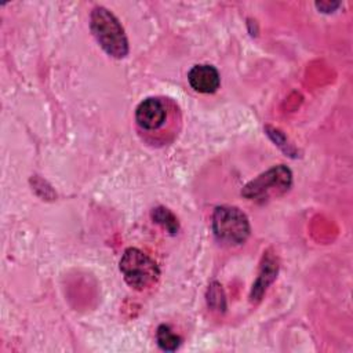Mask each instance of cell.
I'll return each mask as SVG.
<instances>
[{
    "instance_id": "obj_1",
    "label": "cell",
    "mask_w": 353,
    "mask_h": 353,
    "mask_svg": "<svg viewBox=\"0 0 353 353\" xmlns=\"http://www.w3.org/2000/svg\"><path fill=\"white\" fill-rule=\"evenodd\" d=\"M90 28L99 46L113 58H124L128 41L119 19L105 7H94L90 15Z\"/></svg>"
},
{
    "instance_id": "obj_2",
    "label": "cell",
    "mask_w": 353,
    "mask_h": 353,
    "mask_svg": "<svg viewBox=\"0 0 353 353\" xmlns=\"http://www.w3.org/2000/svg\"><path fill=\"white\" fill-rule=\"evenodd\" d=\"M120 272L125 283L135 290H146L156 284L160 270L157 263L138 248H127L120 259Z\"/></svg>"
},
{
    "instance_id": "obj_3",
    "label": "cell",
    "mask_w": 353,
    "mask_h": 353,
    "mask_svg": "<svg viewBox=\"0 0 353 353\" xmlns=\"http://www.w3.org/2000/svg\"><path fill=\"white\" fill-rule=\"evenodd\" d=\"M292 183V174L288 167L280 164L269 168L268 171L250 181L241 194L254 201H265L273 197H279L288 192Z\"/></svg>"
},
{
    "instance_id": "obj_4",
    "label": "cell",
    "mask_w": 353,
    "mask_h": 353,
    "mask_svg": "<svg viewBox=\"0 0 353 353\" xmlns=\"http://www.w3.org/2000/svg\"><path fill=\"white\" fill-rule=\"evenodd\" d=\"M212 230L221 243L239 245L250 234V222L245 214L237 207L221 205L212 214Z\"/></svg>"
},
{
    "instance_id": "obj_5",
    "label": "cell",
    "mask_w": 353,
    "mask_h": 353,
    "mask_svg": "<svg viewBox=\"0 0 353 353\" xmlns=\"http://www.w3.org/2000/svg\"><path fill=\"white\" fill-rule=\"evenodd\" d=\"M167 114V106L160 98H146L135 110V121L139 128L145 131H154L164 125Z\"/></svg>"
},
{
    "instance_id": "obj_6",
    "label": "cell",
    "mask_w": 353,
    "mask_h": 353,
    "mask_svg": "<svg viewBox=\"0 0 353 353\" xmlns=\"http://www.w3.org/2000/svg\"><path fill=\"white\" fill-rule=\"evenodd\" d=\"M188 81L193 90L201 94H212L219 88L221 77L212 65H194L188 73Z\"/></svg>"
},
{
    "instance_id": "obj_7",
    "label": "cell",
    "mask_w": 353,
    "mask_h": 353,
    "mask_svg": "<svg viewBox=\"0 0 353 353\" xmlns=\"http://www.w3.org/2000/svg\"><path fill=\"white\" fill-rule=\"evenodd\" d=\"M276 274H277V263L270 254H266V256H263V263L261 266L259 276L252 287V292H251L252 302L259 301L262 298L268 285L276 279Z\"/></svg>"
},
{
    "instance_id": "obj_8",
    "label": "cell",
    "mask_w": 353,
    "mask_h": 353,
    "mask_svg": "<svg viewBox=\"0 0 353 353\" xmlns=\"http://www.w3.org/2000/svg\"><path fill=\"white\" fill-rule=\"evenodd\" d=\"M152 218L156 223H159L163 229H165L168 233L175 234L179 229V223L176 216L165 207H156L152 211Z\"/></svg>"
},
{
    "instance_id": "obj_9",
    "label": "cell",
    "mask_w": 353,
    "mask_h": 353,
    "mask_svg": "<svg viewBox=\"0 0 353 353\" xmlns=\"http://www.w3.org/2000/svg\"><path fill=\"white\" fill-rule=\"evenodd\" d=\"M156 339H157V343L159 346L163 349V350H167V352H172L175 350L179 343H181V338L165 324H161L159 328H157V332H156Z\"/></svg>"
},
{
    "instance_id": "obj_10",
    "label": "cell",
    "mask_w": 353,
    "mask_h": 353,
    "mask_svg": "<svg viewBox=\"0 0 353 353\" xmlns=\"http://www.w3.org/2000/svg\"><path fill=\"white\" fill-rule=\"evenodd\" d=\"M316 7L319 10H321L323 12H331L334 11L336 7H339V3H331V1H320V3H316Z\"/></svg>"
}]
</instances>
